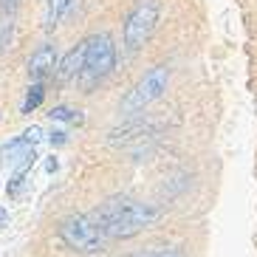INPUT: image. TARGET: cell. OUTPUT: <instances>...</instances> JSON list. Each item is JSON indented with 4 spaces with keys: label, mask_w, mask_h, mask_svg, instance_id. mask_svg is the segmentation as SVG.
Listing matches in <instances>:
<instances>
[{
    "label": "cell",
    "mask_w": 257,
    "mask_h": 257,
    "mask_svg": "<svg viewBox=\"0 0 257 257\" xmlns=\"http://www.w3.org/2000/svg\"><path fill=\"white\" fill-rule=\"evenodd\" d=\"M43 99H46V85L43 82H31L29 91H26V99H23V113H34L40 105H43Z\"/></svg>",
    "instance_id": "obj_9"
},
{
    "label": "cell",
    "mask_w": 257,
    "mask_h": 257,
    "mask_svg": "<svg viewBox=\"0 0 257 257\" xmlns=\"http://www.w3.org/2000/svg\"><path fill=\"white\" fill-rule=\"evenodd\" d=\"M68 142V133L65 130H54L51 133V144H65Z\"/></svg>",
    "instance_id": "obj_13"
},
{
    "label": "cell",
    "mask_w": 257,
    "mask_h": 257,
    "mask_svg": "<svg viewBox=\"0 0 257 257\" xmlns=\"http://www.w3.org/2000/svg\"><path fill=\"white\" fill-rule=\"evenodd\" d=\"M0 6H3V9H9V12H15V9L20 6V0H0Z\"/></svg>",
    "instance_id": "obj_14"
},
{
    "label": "cell",
    "mask_w": 257,
    "mask_h": 257,
    "mask_svg": "<svg viewBox=\"0 0 257 257\" xmlns=\"http://www.w3.org/2000/svg\"><path fill=\"white\" fill-rule=\"evenodd\" d=\"M91 218L96 220V226L107 237L124 240V237H133V234L144 232L147 226H153L161 218V212L153 204H142L136 198L113 195V198H107L99 209H93Z\"/></svg>",
    "instance_id": "obj_1"
},
{
    "label": "cell",
    "mask_w": 257,
    "mask_h": 257,
    "mask_svg": "<svg viewBox=\"0 0 257 257\" xmlns=\"http://www.w3.org/2000/svg\"><path fill=\"white\" fill-rule=\"evenodd\" d=\"M23 136L29 139L31 144H37V142H43V130H40V127H29V130L23 133Z\"/></svg>",
    "instance_id": "obj_12"
},
{
    "label": "cell",
    "mask_w": 257,
    "mask_h": 257,
    "mask_svg": "<svg viewBox=\"0 0 257 257\" xmlns=\"http://www.w3.org/2000/svg\"><path fill=\"white\" fill-rule=\"evenodd\" d=\"M57 62H60V54L51 43H43L37 51L29 57V76L34 82H43L46 76H51L57 71Z\"/></svg>",
    "instance_id": "obj_6"
},
{
    "label": "cell",
    "mask_w": 257,
    "mask_h": 257,
    "mask_svg": "<svg viewBox=\"0 0 257 257\" xmlns=\"http://www.w3.org/2000/svg\"><path fill=\"white\" fill-rule=\"evenodd\" d=\"M159 15H161V3L159 0H136L130 6L124 26H121V43L130 54H136L144 48V43L153 37V31L159 26Z\"/></svg>",
    "instance_id": "obj_2"
},
{
    "label": "cell",
    "mask_w": 257,
    "mask_h": 257,
    "mask_svg": "<svg viewBox=\"0 0 257 257\" xmlns=\"http://www.w3.org/2000/svg\"><path fill=\"white\" fill-rule=\"evenodd\" d=\"M6 223H9V212L3 209V206H0V229L6 226Z\"/></svg>",
    "instance_id": "obj_15"
},
{
    "label": "cell",
    "mask_w": 257,
    "mask_h": 257,
    "mask_svg": "<svg viewBox=\"0 0 257 257\" xmlns=\"http://www.w3.org/2000/svg\"><path fill=\"white\" fill-rule=\"evenodd\" d=\"M57 167H60V164H57V159H48V164H46L48 173H57Z\"/></svg>",
    "instance_id": "obj_16"
},
{
    "label": "cell",
    "mask_w": 257,
    "mask_h": 257,
    "mask_svg": "<svg viewBox=\"0 0 257 257\" xmlns=\"http://www.w3.org/2000/svg\"><path fill=\"white\" fill-rule=\"evenodd\" d=\"M51 116L54 121H74V124H79L82 121V116H79V110H74V107H65V105H57L51 107Z\"/></svg>",
    "instance_id": "obj_10"
},
{
    "label": "cell",
    "mask_w": 257,
    "mask_h": 257,
    "mask_svg": "<svg viewBox=\"0 0 257 257\" xmlns=\"http://www.w3.org/2000/svg\"><path fill=\"white\" fill-rule=\"evenodd\" d=\"M127 257H175V249H150V251H136Z\"/></svg>",
    "instance_id": "obj_11"
},
{
    "label": "cell",
    "mask_w": 257,
    "mask_h": 257,
    "mask_svg": "<svg viewBox=\"0 0 257 257\" xmlns=\"http://www.w3.org/2000/svg\"><path fill=\"white\" fill-rule=\"evenodd\" d=\"M167 85H170V71H167V65H153V68L136 82V88H133V91L124 96V102H121V110H124V113L144 110L150 102H156V99L164 96Z\"/></svg>",
    "instance_id": "obj_5"
},
{
    "label": "cell",
    "mask_w": 257,
    "mask_h": 257,
    "mask_svg": "<svg viewBox=\"0 0 257 257\" xmlns=\"http://www.w3.org/2000/svg\"><path fill=\"white\" fill-rule=\"evenodd\" d=\"M116 68V46L107 34H93L85 40V68L79 74L85 91H91L96 82L110 76Z\"/></svg>",
    "instance_id": "obj_4"
},
{
    "label": "cell",
    "mask_w": 257,
    "mask_h": 257,
    "mask_svg": "<svg viewBox=\"0 0 257 257\" xmlns=\"http://www.w3.org/2000/svg\"><path fill=\"white\" fill-rule=\"evenodd\" d=\"M57 234L71 251H79V254H96L107 243V234L96 226L91 215H68L60 223Z\"/></svg>",
    "instance_id": "obj_3"
},
{
    "label": "cell",
    "mask_w": 257,
    "mask_h": 257,
    "mask_svg": "<svg viewBox=\"0 0 257 257\" xmlns=\"http://www.w3.org/2000/svg\"><path fill=\"white\" fill-rule=\"evenodd\" d=\"M71 9V0H48V9H46V29H57L62 23V17L68 15Z\"/></svg>",
    "instance_id": "obj_8"
},
{
    "label": "cell",
    "mask_w": 257,
    "mask_h": 257,
    "mask_svg": "<svg viewBox=\"0 0 257 257\" xmlns=\"http://www.w3.org/2000/svg\"><path fill=\"white\" fill-rule=\"evenodd\" d=\"M82 68H85V43H79V46H74L60 62H57L54 76H57V82L60 85H68L71 79H79Z\"/></svg>",
    "instance_id": "obj_7"
}]
</instances>
